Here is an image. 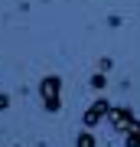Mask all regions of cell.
<instances>
[{
	"label": "cell",
	"mask_w": 140,
	"mask_h": 147,
	"mask_svg": "<svg viewBox=\"0 0 140 147\" xmlns=\"http://www.w3.org/2000/svg\"><path fill=\"white\" fill-rule=\"evenodd\" d=\"M62 79H59V75H46V79L39 82V98H42V108L46 111H52V115H56V111H62Z\"/></svg>",
	"instance_id": "6da1fadb"
},
{
	"label": "cell",
	"mask_w": 140,
	"mask_h": 147,
	"mask_svg": "<svg viewBox=\"0 0 140 147\" xmlns=\"http://www.w3.org/2000/svg\"><path fill=\"white\" fill-rule=\"evenodd\" d=\"M111 115V105H108V98H94L88 108H85V115H82V124L85 127H98L104 118Z\"/></svg>",
	"instance_id": "7a4b0ae2"
},
{
	"label": "cell",
	"mask_w": 140,
	"mask_h": 147,
	"mask_svg": "<svg viewBox=\"0 0 140 147\" xmlns=\"http://www.w3.org/2000/svg\"><path fill=\"white\" fill-rule=\"evenodd\" d=\"M108 121L117 127V131H130V127H134V111H130V108H121V105H117V108L111 105V115H108Z\"/></svg>",
	"instance_id": "3957f363"
},
{
	"label": "cell",
	"mask_w": 140,
	"mask_h": 147,
	"mask_svg": "<svg viewBox=\"0 0 140 147\" xmlns=\"http://www.w3.org/2000/svg\"><path fill=\"white\" fill-rule=\"evenodd\" d=\"M124 147H140V121H134V127L124 131Z\"/></svg>",
	"instance_id": "277c9868"
},
{
	"label": "cell",
	"mask_w": 140,
	"mask_h": 147,
	"mask_svg": "<svg viewBox=\"0 0 140 147\" xmlns=\"http://www.w3.org/2000/svg\"><path fill=\"white\" fill-rule=\"evenodd\" d=\"M75 147H98V141H94V134H91V127H85V131L75 137Z\"/></svg>",
	"instance_id": "5b68a950"
},
{
	"label": "cell",
	"mask_w": 140,
	"mask_h": 147,
	"mask_svg": "<svg viewBox=\"0 0 140 147\" xmlns=\"http://www.w3.org/2000/svg\"><path fill=\"white\" fill-rule=\"evenodd\" d=\"M104 85H108V75H104V72H94V75H91V88L104 92Z\"/></svg>",
	"instance_id": "8992f818"
},
{
	"label": "cell",
	"mask_w": 140,
	"mask_h": 147,
	"mask_svg": "<svg viewBox=\"0 0 140 147\" xmlns=\"http://www.w3.org/2000/svg\"><path fill=\"white\" fill-rule=\"evenodd\" d=\"M10 108V98H7V95H0V111H7Z\"/></svg>",
	"instance_id": "52a82bcc"
}]
</instances>
